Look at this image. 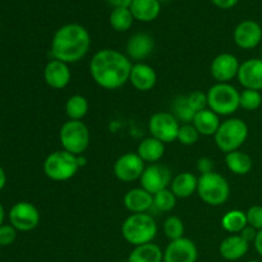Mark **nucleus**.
Instances as JSON below:
<instances>
[{
  "label": "nucleus",
  "instance_id": "1",
  "mask_svg": "<svg viewBox=\"0 0 262 262\" xmlns=\"http://www.w3.org/2000/svg\"><path fill=\"white\" fill-rule=\"evenodd\" d=\"M132 61L115 49H102L94 54L90 61V74L97 86L117 90L129 82Z\"/></svg>",
  "mask_w": 262,
  "mask_h": 262
},
{
  "label": "nucleus",
  "instance_id": "2",
  "mask_svg": "<svg viewBox=\"0 0 262 262\" xmlns=\"http://www.w3.org/2000/svg\"><path fill=\"white\" fill-rule=\"evenodd\" d=\"M91 46V36L83 26L68 23L61 26L54 33L50 54L53 59L73 64L87 55Z\"/></svg>",
  "mask_w": 262,
  "mask_h": 262
},
{
  "label": "nucleus",
  "instance_id": "3",
  "mask_svg": "<svg viewBox=\"0 0 262 262\" xmlns=\"http://www.w3.org/2000/svg\"><path fill=\"white\" fill-rule=\"evenodd\" d=\"M84 161L82 156H76L66 150L54 151L43 161V173L51 181H69L84 165Z\"/></svg>",
  "mask_w": 262,
  "mask_h": 262
},
{
  "label": "nucleus",
  "instance_id": "4",
  "mask_svg": "<svg viewBox=\"0 0 262 262\" xmlns=\"http://www.w3.org/2000/svg\"><path fill=\"white\" fill-rule=\"evenodd\" d=\"M122 235L133 247L151 243L158 235V225L151 215L132 214L123 222Z\"/></svg>",
  "mask_w": 262,
  "mask_h": 262
},
{
  "label": "nucleus",
  "instance_id": "5",
  "mask_svg": "<svg viewBox=\"0 0 262 262\" xmlns=\"http://www.w3.org/2000/svg\"><path fill=\"white\" fill-rule=\"evenodd\" d=\"M217 148L225 154L237 151L248 138V125L239 118H230L220 124L214 136Z\"/></svg>",
  "mask_w": 262,
  "mask_h": 262
},
{
  "label": "nucleus",
  "instance_id": "6",
  "mask_svg": "<svg viewBox=\"0 0 262 262\" xmlns=\"http://www.w3.org/2000/svg\"><path fill=\"white\" fill-rule=\"evenodd\" d=\"M197 193L209 206H222L229 199L230 187L222 174L211 171L200 176Z\"/></svg>",
  "mask_w": 262,
  "mask_h": 262
},
{
  "label": "nucleus",
  "instance_id": "7",
  "mask_svg": "<svg viewBox=\"0 0 262 262\" xmlns=\"http://www.w3.org/2000/svg\"><path fill=\"white\" fill-rule=\"evenodd\" d=\"M239 95L241 92L230 83H216L207 91V106L219 117H228L241 107Z\"/></svg>",
  "mask_w": 262,
  "mask_h": 262
},
{
  "label": "nucleus",
  "instance_id": "8",
  "mask_svg": "<svg viewBox=\"0 0 262 262\" xmlns=\"http://www.w3.org/2000/svg\"><path fill=\"white\" fill-rule=\"evenodd\" d=\"M59 140L63 150L82 156L90 146V130L82 120L69 119L59 130Z\"/></svg>",
  "mask_w": 262,
  "mask_h": 262
},
{
  "label": "nucleus",
  "instance_id": "9",
  "mask_svg": "<svg viewBox=\"0 0 262 262\" xmlns=\"http://www.w3.org/2000/svg\"><path fill=\"white\" fill-rule=\"evenodd\" d=\"M178 119L171 113L159 112L151 115L148 120V132L151 137L161 141L163 143H170L178 138L179 132Z\"/></svg>",
  "mask_w": 262,
  "mask_h": 262
},
{
  "label": "nucleus",
  "instance_id": "10",
  "mask_svg": "<svg viewBox=\"0 0 262 262\" xmlns=\"http://www.w3.org/2000/svg\"><path fill=\"white\" fill-rule=\"evenodd\" d=\"M171 181H173V177H171L170 169L158 163L150 164L147 168H145L140 178L141 187L152 196L158 192L168 188Z\"/></svg>",
  "mask_w": 262,
  "mask_h": 262
},
{
  "label": "nucleus",
  "instance_id": "11",
  "mask_svg": "<svg viewBox=\"0 0 262 262\" xmlns=\"http://www.w3.org/2000/svg\"><path fill=\"white\" fill-rule=\"evenodd\" d=\"M9 222L18 232H30L40 224V212L31 202H17L9 211Z\"/></svg>",
  "mask_w": 262,
  "mask_h": 262
},
{
  "label": "nucleus",
  "instance_id": "12",
  "mask_svg": "<svg viewBox=\"0 0 262 262\" xmlns=\"http://www.w3.org/2000/svg\"><path fill=\"white\" fill-rule=\"evenodd\" d=\"M145 168V161L137 155V152H127L117 159L113 170L117 179L124 183H130L141 178Z\"/></svg>",
  "mask_w": 262,
  "mask_h": 262
},
{
  "label": "nucleus",
  "instance_id": "13",
  "mask_svg": "<svg viewBox=\"0 0 262 262\" xmlns=\"http://www.w3.org/2000/svg\"><path fill=\"white\" fill-rule=\"evenodd\" d=\"M239 61L233 54L224 53L215 56L210 66V72L217 83H229V81L238 76Z\"/></svg>",
  "mask_w": 262,
  "mask_h": 262
},
{
  "label": "nucleus",
  "instance_id": "14",
  "mask_svg": "<svg viewBox=\"0 0 262 262\" xmlns=\"http://www.w3.org/2000/svg\"><path fill=\"white\" fill-rule=\"evenodd\" d=\"M199 250L193 241L189 238H181L170 241L164 251V262H197Z\"/></svg>",
  "mask_w": 262,
  "mask_h": 262
},
{
  "label": "nucleus",
  "instance_id": "15",
  "mask_svg": "<svg viewBox=\"0 0 262 262\" xmlns=\"http://www.w3.org/2000/svg\"><path fill=\"white\" fill-rule=\"evenodd\" d=\"M233 38L238 48L250 50L258 46L262 40V28L257 22L251 19L242 20L234 28Z\"/></svg>",
  "mask_w": 262,
  "mask_h": 262
},
{
  "label": "nucleus",
  "instance_id": "16",
  "mask_svg": "<svg viewBox=\"0 0 262 262\" xmlns=\"http://www.w3.org/2000/svg\"><path fill=\"white\" fill-rule=\"evenodd\" d=\"M71 69H69L68 64L64 61L53 59V60L48 61L45 69H43L45 83L54 90L66 89L71 82Z\"/></svg>",
  "mask_w": 262,
  "mask_h": 262
},
{
  "label": "nucleus",
  "instance_id": "17",
  "mask_svg": "<svg viewBox=\"0 0 262 262\" xmlns=\"http://www.w3.org/2000/svg\"><path fill=\"white\" fill-rule=\"evenodd\" d=\"M238 81L245 89L261 91L262 90V59H248L239 66Z\"/></svg>",
  "mask_w": 262,
  "mask_h": 262
},
{
  "label": "nucleus",
  "instance_id": "18",
  "mask_svg": "<svg viewBox=\"0 0 262 262\" xmlns=\"http://www.w3.org/2000/svg\"><path fill=\"white\" fill-rule=\"evenodd\" d=\"M154 49H155V41L148 33L145 32H138L130 36L125 46L127 56L130 60L136 61L145 60L152 54Z\"/></svg>",
  "mask_w": 262,
  "mask_h": 262
},
{
  "label": "nucleus",
  "instance_id": "19",
  "mask_svg": "<svg viewBox=\"0 0 262 262\" xmlns=\"http://www.w3.org/2000/svg\"><path fill=\"white\" fill-rule=\"evenodd\" d=\"M129 82L136 90L147 92L155 87L158 82V74L155 69L145 63L133 64L129 74Z\"/></svg>",
  "mask_w": 262,
  "mask_h": 262
},
{
  "label": "nucleus",
  "instance_id": "20",
  "mask_svg": "<svg viewBox=\"0 0 262 262\" xmlns=\"http://www.w3.org/2000/svg\"><path fill=\"white\" fill-rule=\"evenodd\" d=\"M250 250V243L243 239L239 234H232L222 241L219 253L224 260L238 261L245 257Z\"/></svg>",
  "mask_w": 262,
  "mask_h": 262
},
{
  "label": "nucleus",
  "instance_id": "21",
  "mask_svg": "<svg viewBox=\"0 0 262 262\" xmlns=\"http://www.w3.org/2000/svg\"><path fill=\"white\" fill-rule=\"evenodd\" d=\"M124 206L132 214H143L154 206V196L142 187L133 188L125 193Z\"/></svg>",
  "mask_w": 262,
  "mask_h": 262
},
{
  "label": "nucleus",
  "instance_id": "22",
  "mask_svg": "<svg viewBox=\"0 0 262 262\" xmlns=\"http://www.w3.org/2000/svg\"><path fill=\"white\" fill-rule=\"evenodd\" d=\"M135 19L140 22H152L161 12V3L159 0H133L129 7Z\"/></svg>",
  "mask_w": 262,
  "mask_h": 262
},
{
  "label": "nucleus",
  "instance_id": "23",
  "mask_svg": "<svg viewBox=\"0 0 262 262\" xmlns=\"http://www.w3.org/2000/svg\"><path fill=\"white\" fill-rule=\"evenodd\" d=\"M199 178L189 171L179 173L170 183V191L177 199H188L197 191Z\"/></svg>",
  "mask_w": 262,
  "mask_h": 262
},
{
  "label": "nucleus",
  "instance_id": "24",
  "mask_svg": "<svg viewBox=\"0 0 262 262\" xmlns=\"http://www.w3.org/2000/svg\"><path fill=\"white\" fill-rule=\"evenodd\" d=\"M192 124L196 128L197 132L200 133V136L209 137V136H215L222 123H220L219 115L215 114L212 110L204 109L201 112L196 113Z\"/></svg>",
  "mask_w": 262,
  "mask_h": 262
},
{
  "label": "nucleus",
  "instance_id": "25",
  "mask_svg": "<svg viewBox=\"0 0 262 262\" xmlns=\"http://www.w3.org/2000/svg\"><path fill=\"white\" fill-rule=\"evenodd\" d=\"M165 154V143L154 137H147L141 141L137 147V155L145 163L155 164L160 160Z\"/></svg>",
  "mask_w": 262,
  "mask_h": 262
},
{
  "label": "nucleus",
  "instance_id": "26",
  "mask_svg": "<svg viewBox=\"0 0 262 262\" xmlns=\"http://www.w3.org/2000/svg\"><path fill=\"white\" fill-rule=\"evenodd\" d=\"M128 262H164V252L154 242L137 246L130 251Z\"/></svg>",
  "mask_w": 262,
  "mask_h": 262
},
{
  "label": "nucleus",
  "instance_id": "27",
  "mask_svg": "<svg viewBox=\"0 0 262 262\" xmlns=\"http://www.w3.org/2000/svg\"><path fill=\"white\" fill-rule=\"evenodd\" d=\"M225 164L227 168L235 176H246L252 169L253 161L248 154L237 150L225 155Z\"/></svg>",
  "mask_w": 262,
  "mask_h": 262
},
{
  "label": "nucleus",
  "instance_id": "28",
  "mask_svg": "<svg viewBox=\"0 0 262 262\" xmlns=\"http://www.w3.org/2000/svg\"><path fill=\"white\" fill-rule=\"evenodd\" d=\"M247 225V216L242 210H230L222 217L223 229L230 234H239Z\"/></svg>",
  "mask_w": 262,
  "mask_h": 262
},
{
  "label": "nucleus",
  "instance_id": "29",
  "mask_svg": "<svg viewBox=\"0 0 262 262\" xmlns=\"http://www.w3.org/2000/svg\"><path fill=\"white\" fill-rule=\"evenodd\" d=\"M89 100L82 95H73L66 102V114L71 120H82L89 113Z\"/></svg>",
  "mask_w": 262,
  "mask_h": 262
},
{
  "label": "nucleus",
  "instance_id": "30",
  "mask_svg": "<svg viewBox=\"0 0 262 262\" xmlns=\"http://www.w3.org/2000/svg\"><path fill=\"white\" fill-rule=\"evenodd\" d=\"M133 20L135 18L129 8H114L109 18L110 26L117 32H125L129 30L133 25Z\"/></svg>",
  "mask_w": 262,
  "mask_h": 262
},
{
  "label": "nucleus",
  "instance_id": "31",
  "mask_svg": "<svg viewBox=\"0 0 262 262\" xmlns=\"http://www.w3.org/2000/svg\"><path fill=\"white\" fill-rule=\"evenodd\" d=\"M171 107H173V113L171 114L178 119V122H183L184 124H189V123L193 122V118L196 115V113L188 106L186 96L177 97L173 101Z\"/></svg>",
  "mask_w": 262,
  "mask_h": 262
},
{
  "label": "nucleus",
  "instance_id": "32",
  "mask_svg": "<svg viewBox=\"0 0 262 262\" xmlns=\"http://www.w3.org/2000/svg\"><path fill=\"white\" fill-rule=\"evenodd\" d=\"M177 205V197L174 196L170 189H163L154 194V206L158 211L168 212L173 210Z\"/></svg>",
  "mask_w": 262,
  "mask_h": 262
},
{
  "label": "nucleus",
  "instance_id": "33",
  "mask_svg": "<svg viewBox=\"0 0 262 262\" xmlns=\"http://www.w3.org/2000/svg\"><path fill=\"white\" fill-rule=\"evenodd\" d=\"M262 104V95L260 91L245 89L239 95V106L247 112H255Z\"/></svg>",
  "mask_w": 262,
  "mask_h": 262
},
{
  "label": "nucleus",
  "instance_id": "34",
  "mask_svg": "<svg viewBox=\"0 0 262 262\" xmlns=\"http://www.w3.org/2000/svg\"><path fill=\"white\" fill-rule=\"evenodd\" d=\"M164 234L170 241L181 239L184 237V224L178 216H169L164 222Z\"/></svg>",
  "mask_w": 262,
  "mask_h": 262
},
{
  "label": "nucleus",
  "instance_id": "35",
  "mask_svg": "<svg viewBox=\"0 0 262 262\" xmlns=\"http://www.w3.org/2000/svg\"><path fill=\"white\" fill-rule=\"evenodd\" d=\"M200 138V133L197 132L196 128L193 127L192 123L189 124H183L181 125L178 132V138L177 140L184 146H192L199 141Z\"/></svg>",
  "mask_w": 262,
  "mask_h": 262
},
{
  "label": "nucleus",
  "instance_id": "36",
  "mask_svg": "<svg viewBox=\"0 0 262 262\" xmlns=\"http://www.w3.org/2000/svg\"><path fill=\"white\" fill-rule=\"evenodd\" d=\"M187 102L188 106L193 110L194 113H199L201 110L207 109V96L202 91H193L192 94L187 95Z\"/></svg>",
  "mask_w": 262,
  "mask_h": 262
},
{
  "label": "nucleus",
  "instance_id": "37",
  "mask_svg": "<svg viewBox=\"0 0 262 262\" xmlns=\"http://www.w3.org/2000/svg\"><path fill=\"white\" fill-rule=\"evenodd\" d=\"M246 216H247V223L250 227L255 228L256 230L262 229V206L260 205L251 206L246 211Z\"/></svg>",
  "mask_w": 262,
  "mask_h": 262
},
{
  "label": "nucleus",
  "instance_id": "38",
  "mask_svg": "<svg viewBox=\"0 0 262 262\" xmlns=\"http://www.w3.org/2000/svg\"><path fill=\"white\" fill-rule=\"evenodd\" d=\"M17 232L18 230L10 224H3L0 227V247L13 245L17 239Z\"/></svg>",
  "mask_w": 262,
  "mask_h": 262
},
{
  "label": "nucleus",
  "instance_id": "39",
  "mask_svg": "<svg viewBox=\"0 0 262 262\" xmlns=\"http://www.w3.org/2000/svg\"><path fill=\"white\" fill-rule=\"evenodd\" d=\"M197 170L202 174H207L214 171V161L210 158H200L199 161H197Z\"/></svg>",
  "mask_w": 262,
  "mask_h": 262
},
{
  "label": "nucleus",
  "instance_id": "40",
  "mask_svg": "<svg viewBox=\"0 0 262 262\" xmlns=\"http://www.w3.org/2000/svg\"><path fill=\"white\" fill-rule=\"evenodd\" d=\"M257 232H258V230H256L255 228L247 225V227H246L245 229H243L242 232L239 233V235L243 238V239L247 241L248 243H251V242H255L256 235H257Z\"/></svg>",
  "mask_w": 262,
  "mask_h": 262
},
{
  "label": "nucleus",
  "instance_id": "41",
  "mask_svg": "<svg viewBox=\"0 0 262 262\" xmlns=\"http://www.w3.org/2000/svg\"><path fill=\"white\" fill-rule=\"evenodd\" d=\"M239 0H211L214 5H216L220 9H230V8L235 7Z\"/></svg>",
  "mask_w": 262,
  "mask_h": 262
},
{
  "label": "nucleus",
  "instance_id": "42",
  "mask_svg": "<svg viewBox=\"0 0 262 262\" xmlns=\"http://www.w3.org/2000/svg\"><path fill=\"white\" fill-rule=\"evenodd\" d=\"M114 8H129L133 0H106Z\"/></svg>",
  "mask_w": 262,
  "mask_h": 262
},
{
  "label": "nucleus",
  "instance_id": "43",
  "mask_svg": "<svg viewBox=\"0 0 262 262\" xmlns=\"http://www.w3.org/2000/svg\"><path fill=\"white\" fill-rule=\"evenodd\" d=\"M253 245H255L256 252L262 257V229L257 232V235H256V239L253 242Z\"/></svg>",
  "mask_w": 262,
  "mask_h": 262
},
{
  "label": "nucleus",
  "instance_id": "44",
  "mask_svg": "<svg viewBox=\"0 0 262 262\" xmlns=\"http://www.w3.org/2000/svg\"><path fill=\"white\" fill-rule=\"evenodd\" d=\"M5 183H7V174H5L4 169L0 166V191L5 187Z\"/></svg>",
  "mask_w": 262,
  "mask_h": 262
},
{
  "label": "nucleus",
  "instance_id": "45",
  "mask_svg": "<svg viewBox=\"0 0 262 262\" xmlns=\"http://www.w3.org/2000/svg\"><path fill=\"white\" fill-rule=\"evenodd\" d=\"M4 217H5V210H4V206L2 205V202H0V227L4 224Z\"/></svg>",
  "mask_w": 262,
  "mask_h": 262
},
{
  "label": "nucleus",
  "instance_id": "46",
  "mask_svg": "<svg viewBox=\"0 0 262 262\" xmlns=\"http://www.w3.org/2000/svg\"><path fill=\"white\" fill-rule=\"evenodd\" d=\"M247 262H262L260 260H251V261H247Z\"/></svg>",
  "mask_w": 262,
  "mask_h": 262
},
{
  "label": "nucleus",
  "instance_id": "47",
  "mask_svg": "<svg viewBox=\"0 0 262 262\" xmlns=\"http://www.w3.org/2000/svg\"><path fill=\"white\" fill-rule=\"evenodd\" d=\"M159 2H160V3H161V2H168V0H159Z\"/></svg>",
  "mask_w": 262,
  "mask_h": 262
},
{
  "label": "nucleus",
  "instance_id": "48",
  "mask_svg": "<svg viewBox=\"0 0 262 262\" xmlns=\"http://www.w3.org/2000/svg\"><path fill=\"white\" fill-rule=\"evenodd\" d=\"M118 262H128V261H118Z\"/></svg>",
  "mask_w": 262,
  "mask_h": 262
},
{
  "label": "nucleus",
  "instance_id": "49",
  "mask_svg": "<svg viewBox=\"0 0 262 262\" xmlns=\"http://www.w3.org/2000/svg\"><path fill=\"white\" fill-rule=\"evenodd\" d=\"M261 59H262V58H261Z\"/></svg>",
  "mask_w": 262,
  "mask_h": 262
}]
</instances>
